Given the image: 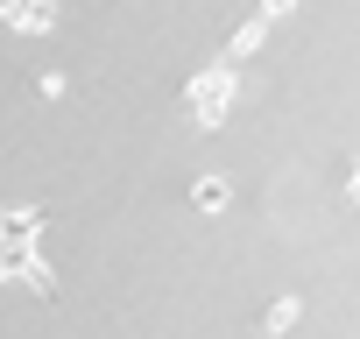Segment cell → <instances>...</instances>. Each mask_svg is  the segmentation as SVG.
Instances as JSON below:
<instances>
[{
  "label": "cell",
  "mask_w": 360,
  "mask_h": 339,
  "mask_svg": "<svg viewBox=\"0 0 360 339\" xmlns=\"http://www.w3.org/2000/svg\"><path fill=\"white\" fill-rule=\"evenodd\" d=\"M22 8H29V0H0V22L15 29V15H22Z\"/></svg>",
  "instance_id": "4"
},
{
  "label": "cell",
  "mask_w": 360,
  "mask_h": 339,
  "mask_svg": "<svg viewBox=\"0 0 360 339\" xmlns=\"http://www.w3.org/2000/svg\"><path fill=\"white\" fill-rule=\"evenodd\" d=\"M353 198H360V177H353Z\"/></svg>",
  "instance_id": "6"
},
{
  "label": "cell",
  "mask_w": 360,
  "mask_h": 339,
  "mask_svg": "<svg viewBox=\"0 0 360 339\" xmlns=\"http://www.w3.org/2000/svg\"><path fill=\"white\" fill-rule=\"evenodd\" d=\"M297 8V0H262V15H290Z\"/></svg>",
  "instance_id": "5"
},
{
  "label": "cell",
  "mask_w": 360,
  "mask_h": 339,
  "mask_svg": "<svg viewBox=\"0 0 360 339\" xmlns=\"http://www.w3.org/2000/svg\"><path fill=\"white\" fill-rule=\"evenodd\" d=\"M191 205H198V212H219V205H226V184H219V177H205V184L191 191Z\"/></svg>",
  "instance_id": "2"
},
{
  "label": "cell",
  "mask_w": 360,
  "mask_h": 339,
  "mask_svg": "<svg viewBox=\"0 0 360 339\" xmlns=\"http://www.w3.org/2000/svg\"><path fill=\"white\" fill-rule=\"evenodd\" d=\"M262 325H269V332H290V325H297V304H290V297H283V304H269V318H262Z\"/></svg>",
  "instance_id": "3"
},
{
  "label": "cell",
  "mask_w": 360,
  "mask_h": 339,
  "mask_svg": "<svg viewBox=\"0 0 360 339\" xmlns=\"http://www.w3.org/2000/svg\"><path fill=\"white\" fill-rule=\"evenodd\" d=\"M226 106H233V71H205V78L191 85V113H198V127H219Z\"/></svg>",
  "instance_id": "1"
}]
</instances>
